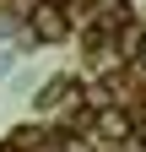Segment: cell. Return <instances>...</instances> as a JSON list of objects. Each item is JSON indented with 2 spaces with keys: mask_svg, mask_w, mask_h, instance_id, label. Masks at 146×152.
<instances>
[{
  "mask_svg": "<svg viewBox=\"0 0 146 152\" xmlns=\"http://www.w3.org/2000/svg\"><path fill=\"white\" fill-rule=\"evenodd\" d=\"M92 130H98V141H103V147H114V141H124V136L135 130V120H130L124 109H108V103H98V114H92Z\"/></svg>",
  "mask_w": 146,
  "mask_h": 152,
  "instance_id": "2",
  "label": "cell"
},
{
  "mask_svg": "<svg viewBox=\"0 0 146 152\" xmlns=\"http://www.w3.org/2000/svg\"><path fill=\"white\" fill-rule=\"evenodd\" d=\"M27 33L38 38V44H65L70 38V11L54 6V0H38V6L27 11Z\"/></svg>",
  "mask_w": 146,
  "mask_h": 152,
  "instance_id": "1",
  "label": "cell"
},
{
  "mask_svg": "<svg viewBox=\"0 0 146 152\" xmlns=\"http://www.w3.org/2000/svg\"><path fill=\"white\" fill-rule=\"evenodd\" d=\"M135 60H141V65H146V33H141V38H135Z\"/></svg>",
  "mask_w": 146,
  "mask_h": 152,
  "instance_id": "4",
  "label": "cell"
},
{
  "mask_svg": "<svg viewBox=\"0 0 146 152\" xmlns=\"http://www.w3.org/2000/svg\"><path fill=\"white\" fill-rule=\"evenodd\" d=\"M65 152H87V147H65Z\"/></svg>",
  "mask_w": 146,
  "mask_h": 152,
  "instance_id": "6",
  "label": "cell"
},
{
  "mask_svg": "<svg viewBox=\"0 0 146 152\" xmlns=\"http://www.w3.org/2000/svg\"><path fill=\"white\" fill-rule=\"evenodd\" d=\"M33 6H38V0H11V11H22V16H27Z\"/></svg>",
  "mask_w": 146,
  "mask_h": 152,
  "instance_id": "3",
  "label": "cell"
},
{
  "mask_svg": "<svg viewBox=\"0 0 146 152\" xmlns=\"http://www.w3.org/2000/svg\"><path fill=\"white\" fill-rule=\"evenodd\" d=\"M135 136H141V141H146V125H141V130H135Z\"/></svg>",
  "mask_w": 146,
  "mask_h": 152,
  "instance_id": "5",
  "label": "cell"
}]
</instances>
